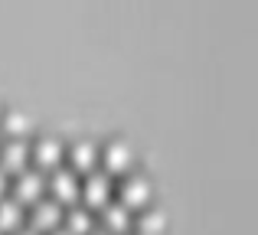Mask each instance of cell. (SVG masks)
Returning <instances> with one entry per match:
<instances>
[{"label":"cell","instance_id":"obj_14","mask_svg":"<svg viewBox=\"0 0 258 235\" xmlns=\"http://www.w3.org/2000/svg\"><path fill=\"white\" fill-rule=\"evenodd\" d=\"M134 229H138V235H164L167 232V216L160 209H141L138 222H134Z\"/></svg>","mask_w":258,"mask_h":235},{"label":"cell","instance_id":"obj_4","mask_svg":"<svg viewBox=\"0 0 258 235\" xmlns=\"http://www.w3.org/2000/svg\"><path fill=\"white\" fill-rule=\"evenodd\" d=\"M98 164L105 167L108 177H127L134 170V147L127 140H111L98 150Z\"/></svg>","mask_w":258,"mask_h":235},{"label":"cell","instance_id":"obj_11","mask_svg":"<svg viewBox=\"0 0 258 235\" xmlns=\"http://www.w3.org/2000/svg\"><path fill=\"white\" fill-rule=\"evenodd\" d=\"M0 131L7 134V140H26L36 131V124H33V118L23 115V111H7V115L0 118Z\"/></svg>","mask_w":258,"mask_h":235},{"label":"cell","instance_id":"obj_15","mask_svg":"<svg viewBox=\"0 0 258 235\" xmlns=\"http://www.w3.org/2000/svg\"><path fill=\"white\" fill-rule=\"evenodd\" d=\"M7 193H10V177H7V173L0 170V199H4Z\"/></svg>","mask_w":258,"mask_h":235},{"label":"cell","instance_id":"obj_5","mask_svg":"<svg viewBox=\"0 0 258 235\" xmlns=\"http://www.w3.org/2000/svg\"><path fill=\"white\" fill-rule=\"evenodd\" d=\"M10 193H13V199H17L20 206L39 203V199L46 196V173L30 170V167H26L23 173H17V177L10 180Z\"/></svg>","mask_w":258,"mask_h":235},{"label":"cell","instance_id":"obj_17","mask_svg":"<svg viewBox=\"0 0 258 235\" xmlns=\"http://www.w3.org/2000/svg\"><path fill=\"white\" fill-rule=\"evenodd\" d=\"M49 235H69V232H66V229H56V232H49Z\"/></svg>","mask_w":258,"mask_h":235},{"label":"cell","instance_id":"obj_3","mask_svg":"<svg viewBox=\"0 0 258 235\" xmlns=\"http://www.w3.org/2000/svg\"><path fill=\"white\" fill-rule=\"evenodd\" d=\"M79 173L69 170V167H59V170L46 173V193H49V199H56L59 206H76L79 203Z\"/></svg>","mask_w":258,"mask_h":235},{"label":"cell","instance_id":"obj_8","mask_svg":"<svg viewBox=\"0 0 258 235\" xmlns=\"http://www.w3.org/2000/svg\"><path fill=\"white\" fill-rule=\"evenodd\" d=\"M66 164H69V170H76L79 177L98 170V144H92V140H76V144L66 150Z\"/></svg>","mask_w":258,"mask_h":235},{"label":"cell","instance_id":"obj_2","mask_svg":"<svg viewBox=\"0 0 258 235\" xmlns=\"http://www.w3.org/2000/svg\"><path fill=\"white\" fill-rule=\"evenodd\" d=\"M79 199H82L85 209H92V212L105 209L114 199V180L108 177V173H98V170L85 173V183L79 186Z\"/></svg>","mask_w":258,"mask_h":235},{"label":"cell","instance_id":"obj_9","mask_svg":"<svg viewBox=\"0 0 258 235\" xmlns=\"http://www.w3.org/2000/svg\"><path fill=\"white\" fill-rule=\"evenodd\" d=\"M30 167V144L26 140H7L0 144V170L7 177H17Z\"/></svg>","mask_w":258,"mask_h":235},{"label":"cell","instance_id":"obj_12","mask_svg":"<svg viewBox=\"0 0 258 235\" xmlns=\"http://www.w3.org/2000/svg\"><path fill=\"white\" fill-rule=\"evenodd\" d=\"M62 225L69 235H88L95 232V212L85 209V206H69L62 212Z\"/></svg>","mask_w":258,"mask_h":235},{"label":"cell","instance_id":"obj_13","mask_svg":"<svg viewBox=\"0 0 258 235\" xmlns=\"http://www.w3.org/2000/svg\"><path fill=\"white\" fill-rule=\"evenodd\" d=\"M23 212H26V206H20L13 196H4L0 199V232L13 235L17 229H23Z\"/></svg>","mask_w":258,"mask_h":235},{"label":"cell","instance_id":"obj_1","mask_svg":"<svg viewBox=\"0 0 258 235\" xmlns=\"http://www.w3.org/2000/svg\"><path fill=\"white\" fill-rule=\"evenodd\" d=\"M118 203L124 206V209H147L151 206V199H154V186H151V180L147 177H141V173H127V177H121V183H118Z\"/></svg>","mask_w":258,"mask_h":235},{"label":"cell","instance_id":"obj_6","mask_svg":"<svg viewBox=\"0 0 258 235\" xmlns=\"http://www.w3.org/2000/svg\"><path fill=\"white\" fill-rule=\"evenodd\" d=\"M30 164L36 167L39 173H52L59 167H66V147L59 137H39L36 144L30 147Z\"/></svg>","mask_w":258,"mask_h":235},{"label":"cell","instance_id":"obj_18","mask_svg":"<svg viewBox=\"0 0 258 235\" xmlns=\"http://www.w3.org/2000/svg\"><path fill=\"white\" fill-rule=\"evenodd\" d=\"M88 235H105V232H101V229H95V232H88Z\"/></svg>","mask_w":258,"mask_h":235},{"label":"cell","instance_id":"obj_7","mask_svg":"<svg viewBox=\"0 0 258 235\" xmlns=\"http://www.w3.org/2000/svg\"><path fill=\"white\" fill-rule=\"evenodd\" d=\"M62 206L56 203V199H39V203H33V209H30V229L33 232H39V235H49V232H56V229H62Z\"/></svg>","mask_w":258,"mask_h":235},{"label":"cell","instance_id":"obj_10","mask_svg":"<svg viewBox=\"0 0 258 235\" xmlns=\"http://www.w3.org/2000/svg\"><path fill=\"white\" fill-rule=\"evenodd\" d=\"M101 212V232L105 235H127L134 229V216H131V209H124L121 203H108L105 209H98Z\"/></svg>","mask_w":258,"mask_h":235},{"label":"cell","instance_id":"obj_16","mask_svg":"<svg viewBox=\"0 0 258 235\" xmlns=\"http://www.w3.org/2000/svg\"><path fill=\"white\" fill-rule=\"evenodd\" d=\"M13 235H39V232H33V229H17Z\"/></svg>","mask_w":258,"mask_h":235}]
</instances>
